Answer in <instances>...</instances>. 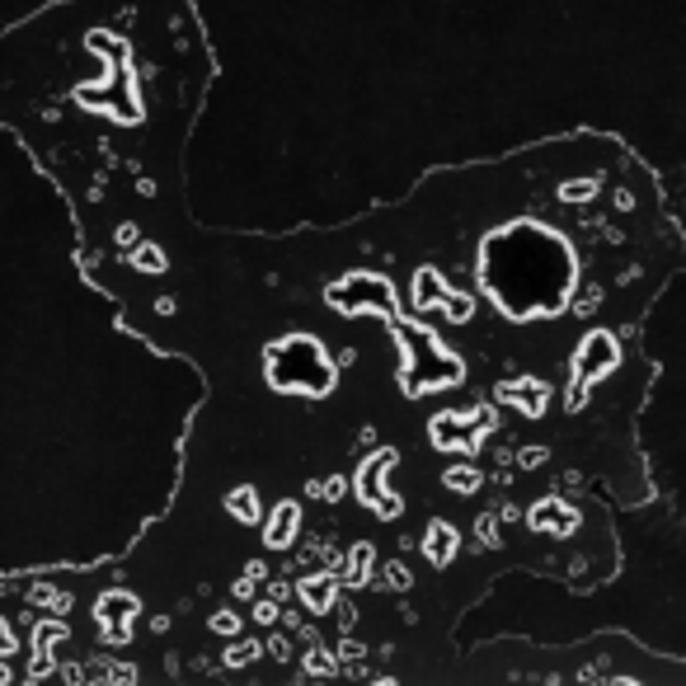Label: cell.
Wrapping results in <instances>:
<instances>
[{
    "mask_svg": "<svg viewBox=\"0 0 686 686\" xmlns=\"http://www.w3.org/2000/svg\"><path fill=\"white\" fill-rule=\"evenodd\" d=\"M207 90L160 76L57 113L33 165L123 329L203 376L170 513L118 569L165 663L414 677L494 578L616 574L644 503V320L686 240L602 132L442 165L348 226L188 217Z\"/></svg>",
    "mask_w": 686,
    "mask_h": 686,
    "instance_id": "cell-1",
    "label": "cell"
}]
</instances>
